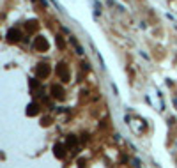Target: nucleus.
<instances>
[{
  "label": "nucleus",
  "instance_id": "obj_1",
  "mask_svg": "<svg viewBox=\"0 0 177 168\" xmlns=\"http://www.w3.org/2000/svg\"><path fill=\"white\" fill-rule=\"evenodd\" d=\"M50 75V66L48 64H39L36 67V76L37 78H46Z\"/></svg>",
  "mask_w": 177,
  "mask_h": 168
},
{
  "label": "nucleus",
  "instance_id": "obj_2",
  "mask_svg": "<svg viewBox=\"0 0 177 168\" xmlns=\"http://www.w3.org/2000/svg\"><path fill=\"white\" fill-rule=\"evenodd\" d=\"M22 39V32H20L18 28H13V30H9L7 32V41L9 43H16V41Z\"/></svg>",
  "mask_w": 177,
  "mask_h": 168
},
{
  "label": "nucleus",
  "instance_id": "obj_3",
  "mask_svg": "<svg viewBox=\"0 0 177 168\" xmlns=\"http://www.w3.org/2000/svg\"><path fill=\"white\" fill-rule=\"evenodd\" d=\"M36 50L46 51V50H48V41H46L44 37H37V39H36Z\"/></svg>",
  "mask_w": 177,
  "mask_h": 168
},
{
  "label": "nucleus",
  "instance_id": "obj_4",
  "mask_svg": "<svg viewBox=\"0 0 177 168\" xmlns=\"http://www.w3.org/2000/svg\"><path fill=\"white\" fill-rule=\"evenodd\" d=\"M53 152H55V156H59L60 159H64L66 157V147L64 145H60V143H57L55 145V149H53Z\"/></svg>",
  "mask_w": 177,
  "mask_h": 168
},
{
  "label": "nucleus",
  "instance_id": "obj_5",
  "mask_svg": "<svg viewBox=\"0 0 177 168\" xmlns=\"http://www.w3.org/2000/svg\"><path fill=\"white\" fill-rule=\"evenodd\" d=\"M51 94H53L55 97H59V99H64V89H62L60 85H53V87H51Z\"/></svg>",
  "mask_w": 177,
  "mask_h": 168
},
{
  "label": "nucleus",
  "instance_id": "obj_6",
  "mask_svg": "<svg viewBox=\"0 0 177 168\" xmlns=\"http://www.w3.org/2000/svg\"><path fill=\"white\" fill-rule=\"evenodd\" d=\"M69 41H71V44H73V46H75V50H76V51H78V53L81 55V53H83V50H81V46L78 44V41H76V37H73V36H71V39H69Z\"/></svg>",
  "mask_w": 177,
  "mask_h": 168
},
{
  "label": "nucleus",
  "instance_id": "obj_7",
  "mask_svg": "<svg viewBox=\"0 0 177 168\" xmlns=\"http://www.w3.org/2000/svg\"><path fill=\"white\" fill-rule=\"evenodd\" d=\"M27 113L28 115H34V113H37V104L34 103V104H30V106L27 108Z\"/></svg>",
  "mask_w": 177,
  "mask_h": 168
},
{
  "label": "nucleus",
  "instance_id": "obj_8",
  "mask_svg": "<svg viewBox=\"0 0 177 168\" xmlns=\"http://www.w3.org/2000/svg\"><path fill=\"white\" fill-rule=\"evenodd\" d=\"M75 145H76V138H75V136H69V138H67V143H66V147L69 149V147H75Z\"/></svg>",
  "mask_w": 177,
  "mask_h": 168
}]
</instances>
